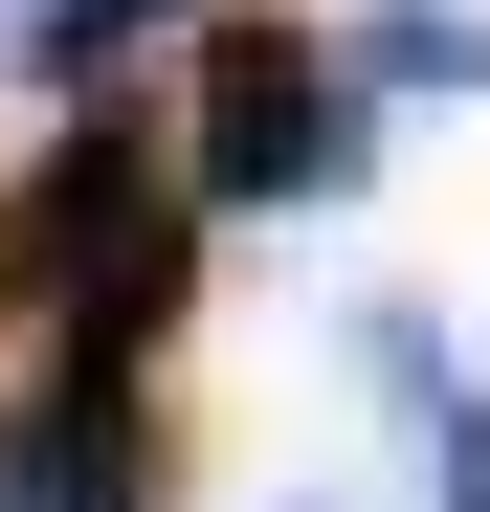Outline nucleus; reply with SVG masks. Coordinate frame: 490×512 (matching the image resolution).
Masks as SVG:
<instances>
[{
    "label": "nucleus",
    "mask_w": 490,
    "mask_h": 512,
    "mask_svg": "<svg viewBox=\"0 0 490 512\" xmlns=\"http://www.w3.org/2000/svg\"><path fill=\"white\" fill-rule=\"evenodd\" d=\"M179 290H201V201H179V156L90 90L23 179H0V312H45L67 357H112V379H134L156 334H179Z\"/></svg>",
    "instance_id": "1"
},
{
    "label": "nucleus",
    "mask_w": 490,
    "mask_h": 512,
    "mask_svg": "<svg viewBox=\"0 0 490 512\" xmlns=\"http://www.w3.org/2000/svg\"><path fill=\"white\" fill-rule=\"evenodd\" d=\"M335 179H357V45H312V23H201L179 201H335Z\"/></svg>",
    "instance_id": "2"
},
{
    "label": "nucleus",
    "mask_w": 490,
    "mask_h": 512,
    "mask_svg": "<svg viewBox=\"0 0 490 512\" xmlns=\"http://www.w3.org/2000/svg\"><path fill=\"white\" fill-rule=\"evenodd\" d=\"M0 512H179V423H156L112 357H45L0 401Z\"/></svg>",
    "instance_id": "3"
},
{
    "label": "nucleus",
    "mask_w": 490,
    "mask_h": 512,
    "mask_svg": "<svg viewBox=\"0 0 490 512\" xmlns=\"http://www.w3.org/2000/svg\"><path fill=\"white\" fill-rule=\"evenodd\" d=\"M424 446H446V512H490V401H446Z\"/></svg>",
    "instance_id": "4"
}]
</instances>
